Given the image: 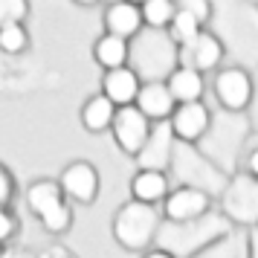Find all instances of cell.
<instances>
[{
  "label": "cell",
  "instance_id": "obj_26",
  "mask_svg": "<svg viewBox=\"0 0 258 258\" xmlns=\"http://www.w3.org/2000/svg\"><path fill=\"white\" fill-rule=\"evenodd\" d=\"M9 232H12V218L0 212V241H3V238H9Z\"/></svg>",
  "mask_w": 258,
  "mask_h": 258
},
{
  "label": "cell",
  "instance_id": "obj_19",
  "mask_svg": "<svg viewBox=\"0 0 258 258\" xmlns=\"http://www.w3.org/2000/svg\"><path fill=\"white\" fill-rule=\"evenodd\" d=\"M140 18H145L154 29H160V26H165L171 18H174V9H171V3H168V0H151V3H145V6H142Z\"/></svg>",
  "mask_w": 258,
  "mask_h": 258
},
{
  "label": "cell",
  "instance_id": "obj_10",
  "mask_svg": "<svg viewBox=\"0 0 258 258\" xmlns=\"http://www.w3.org/2000/svg\"><path fill=\"white\" fill-rule=\"evenodd\" d=\"M165 90H168L171 99H180L183 105H191V102H198L200 93H203V79H200L198 70L186 67V70H177L174 76H171V82H168Z\"/></svg>",
  "mask_w": 258,
  "mask_h": 258
},
{
  "label": "cell",
  "instance_id": "obj_24",
  "mask_svg": "<svg viewBox=\"0 0 258 258\" xmlns=\"http://www.w3.org/2000/svg\"><path fill=\"white\" fill-rule=\"evenodd\" d=\"M180 9H183L186 15H191V18H195L198 24L203 21V18H206V15H209V6H206L203 0H186V3L180 6Z\"/></svg>",
  "mask_w": 258,
  "mask_h": 258
},
{
  "label": "cell",
  "instance_id": "obj_15",
  "mask_svg": "<svg viewBox=\"0 0 258 258\" xmlns=\"http://www.w3.org/2000/svg\"><path fill=\"white\" fill-rule=\"evenodd\" d=\"M188 52H191V64L200 70H209L221 61V44L212 35H198L188 44Z\"/></svg>",
  "mask_w": 258,
  "mask_h": 258
},
{
  "label": "cell",
  "instance_id": "obj_18",
  "mask_svg": "<svg viewBox=\"0 0 258 258\" xmlns=\"http://www.w3.org/2000/svg\"><path fill=\"white\" fill-rule=\"evenodd\" d=\"M58 203H61L58 186H52V183H35V186L29 188V206H32L38 215L49 212L52 206H58Z\"/></svg>",
  "mask_w": 258,
  "mask_h": 258
},
{
  "label": "cell",
  "instance_id": "obj_22",
  "mask_svg": "<svg viewBox=\"0 0 258 258\" xmlns=\"http://www.w3.org/2000/svg\"><path fill=\"white\" fill-rule=\"evenodd\" d=\"M41 221H44V226H47L49 232H61L70 223V212L64 209V203H58V206H52L49 212H44Z\"/></svg>",
  "mask_w": 258,
  "mask_h": 258
},
{
  "label": "cell",
  "instance_id": "obj_16",
  "mask_svg": "<svg viewBox=\"0 0 258 258\" xmlns=\"http://www.w3.org/2000/svg\"><path fill=\"white\" fill-rule=\"evenodd\" d=\"M113 105L107 102L105 96H96V99H90L87 105H84V113H82V119H84V128L87 131H102V128H107L110 122H113Z\"/></svg>",
  "mask_w": 258,
  "mask_h": 258
},
{
  "label": "cell",
  "instance_id": "obj_27",
  "mask_svg": "<svg viewBox=\"0 0 258 258\" xmlns=\"http://www.w3.org/2000/svg\"><path fill=\"white\" fill-rule=\"evenodd\" d=\"M148 258H171V255H165V252H154V255H148Z\"/></svg>",
  "mask_w": 258,
  "mask_h": 258
},
{
  "label": "cell",
  "instance_id": "obj_14",
  "mask_svg": "<svg viewBox=\"0 0 258 258\" xmlns=\"http://www.w3.org/2000/svg\"><path fill=\"white\" fill-rule=\"evenodd\" d=\"M134 195H137V203L151 206L154 200H160L165 195V177L160 171H142V174H137L134 177Z\"/></svg>",
  "mask_w": 258,
  "mask_h": 258
},
{
  "label": "cell",
  "instance_id": "obj_8",
  "mask_svg": "<svg viewBox=\"0 0 258 258\" xmlns=\"http://www.w3.org/2000/svg\"><path fill=\"white\" fill-rule=\"evenodd\" d=\"M140 93V79L131 70H110L105 79V99L110 105H128Z\"/></svg>",
  "mask_w": 258,
  "mask_h": 258
},
{
  "label": "cell",
  "instance_id": "obj_2",
  "mask_svg": "<svg viewBox=\"0 0 258 258\" xmlns=\"http://www.w3.org/2000/svg\"><path fill=\"white\" fill-rule=\"evenodd\" d=\"M113 134L128 154H140L148 140V119L137 107H122L119 113H113Z\"/></svg>",
  "mask_w": 258,
  "mask_h": 258
},
{
  "label": "cell",
  "instance_id": "obj_3",
  "mask_svg": "<svg viewBox=\"0 0 258 258\" xmlns=\"http://www.w3.org/2000/svg\"><path fill=\"white\" fill-rule=\"evenodd\" d=\"M140 67L145 76H160V73L168 70V64L174 58V52H171V41L163 38L160 32H148V35H142L140 41Z\"/></svg>",
  "mask_w": 258,
  "mask_h": 258
},
{
  "label": "cell",
  "instance_id": "obj_7",
  "mask_svg": "<svg viewBox=\"0 0 258 258\" xmlns=\"http://www.w3.org/2000/svg\"><path fill=\"white\" fill-rule=\"evenodd\" d=\"M61 186L67 188V195H73L76 200H84V203H87V200L96 198L99 180H96V171L87 163H76V165H70V168L64 171Z\"/></svg>",
  "mask_w": 258,
  "mask_h": 258
},
{
  "label": "cell",
  "instance_id": "obj_25",
  "mask_svg": "<svg viewBox=\"0 0 258 258\" xmlns=\"http://www.w3.org/2000/svg\"><path fill=\"white\" fill-rule=\"evenodd\" d=\"M9 195H12V186H9V177H6L3 171H0V206H3L6 200H9Z\"/></svg>",
  "mask_w": 258,
  "mask_h": 258
},
{
  "label": "cell",
  "instance_id": "obj_5",
  "mask_svg": "<svg viewBox=\"0 0 258 258\" xmlns=\"http://www.w3.org/2000/svg\"><path fill=\"white\" fill-rule=\"evenodd\" d=\"M215 90H218V99H221L229 110H238V107H244L246 102H249V79H246L241 70L221 73Z\"/></svg>",
  "mask_w": 258,
  "mask_h": 258
},
{
  "label": "cell",
  "instance_id": "obj_11",
  "mask_svg": "<svg viewBox=\"0 0 258 258\" xmlns=\"http://www.w3.org/2000/svg\"><path fill=\"white\" fill-rule=\"evenodd\" d=\"M137 96H140V107L137 110H140L142 116H168L171 107H174V99L168 96L165 84L151 82L148 87H142Z\"/></svg>",
  "mask_w": 258,
  "mask_h": 258
},
{
  "label": "cell",
  "instance_id": "obj_1",
  "mask_svg": "<svg viewBox=\"0 0 258 258\" xmlns=\"http://www.w3.org/2000/svg\"><path fill=\"white\" fill-rule=\"evenodd\" d=\"M157 229V212L145 203H128L116 218V238L131 249H140L154 238Z\"/></svg>",
  "mask_w": 258,
  "mask_h": 258
},
{
  "label": "cell",
  "instance_id": "obj_13",
  "mask_svg": "<svg viewBox=\"0 0 258 258\" xmlns=\"http://www.w3.org/2000/svg\"><path fill=\"white\" fill-rule=\"evenodd\" d=\"M226 209L241 221H252L255 218V186L252 183H238L226 198Z\"/></svg>",
  "mask_w": 258,
  "mask_h": 258
},
{
  "label": "cell",
  "instance_id": "obj_23",
  "mask_svg": "<svg viewBox=\"0 0 258 258\" xmlns=\"http://www.w3.org/2000/svg\"><path fill=\"white\" fill-rule=\"evenodd\" d=\"M26 12V6L21 0H0V26L18 24V18Z\"/></svg>",
  "mask_w": 258,
  "mask_h": 258
},
{
  "label": "cell",
  "instance_id": "obj_17",
  "mask_svg": "<svg viewBox=\"0 0 258 258\" xmlns=\"http://www.w3.org/2000/svg\"><path fill=\"white\" fill-rule=\"evenodd\" d=\"M96 58L102 61L105 67H110V70H119V67L125 64V58H128V47H125L122 38L105 35L96 44Z\"/></svg>",
  "mask_w": 258,
  "mask_h": 258
},
{
  "label": "cell",
  "instance_id": "obj_9",
  "mask_svg": "<svg viewBox=\"0 0 258 258\" xmlns=\"http://www.w3.org/2000/svg\"><path fill=\"white\" fill-rule=\"evenodd\" d=\"M206 209V195L198 188H180L174 191L168 203H165V215L171 221H188V218H198L200 212Z\"/></svg>",
  "mask_w": 258,
  "mask_h": 258
},
{
  "label": "cell",
  "instance_id": "obj_20",
  "mask_svg": "<svg viewBox=\"0 0 258 258\" xmlns=\"http://www.w3.org/2000/svg\"><path fill=\"white\" fill-rule=\"evenodd\" d=\"M171 29H174V38H177V41H183L186 47L200 35V24L195 21V18H191V15L183 12V9H180V12L171 18Z\"/></svg>",
  "mask_w": 258,
  "mask_h": 258
},
{
  "label": "cell",
  "instance_id": "obj_4",
  "mask_svg": "<svg viewBox=\"0 0 258 258\" xmlns=\"http://www.w3.org/2000/svg\"><path fill=\"white\" fill-rule=\"evenodd\" d=\"M168 148H171V128L168 125H157L154 134H148L145 145L140 148L142 171H160L168 163Z\"/></svg>",
  "mask_w": 258,
  "mask_h": 258
},
{
  "label": "cell",
  "instance_id": "obj_12",
  "mask_svg": "<svg viewBox=\"0 0 258 258\" xmlns=\"http://www.w3.org/2000/svg\"><path fill=\"white\" fill-rule=\"evenodd\" d=\"M140 9L137 6H131V3H119V6H110L107 9V29H110V35L113 38H125L134 35L137 29H140Z\"/></svg>",
  "mask_w": 258,
  "mask_h": 258
},
{
  "label": "cell",
  "instance_id": "obj_6",
  "mask_svg": "<svg viewBox=\"0 0 258 258\" xmlns=\"http://www.w3.org/2000/svg\"><path fill=\"white\" fill-rule=\"evenodd\" d=\"M206 125H209L206 107L200 105V102H191V105H183L177 110L174 122H171L168 128H171V134L183 137V140H195V137H200V134L206 131Z\"/></svg>",
  "mask_w": 258,
  "mask_h": 258
},
{
  "label": "cell",
  "instance_id": "obj_21",
  "mask_svg": "<svg viewBox=\"0 0 258 258\" xmlns=\"http://www.w3.org/2000/svg\"><path fill=\"white\" fill-rule=\"evenodd\" d=\"M26 47V35L24 29L18 24H9V26H0V49L6 52H21Z\"/></svg>",
  "mask_w": 258,
  "mask_h": 258
}]
</instances>
